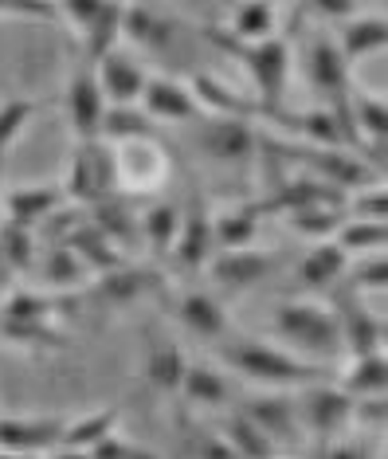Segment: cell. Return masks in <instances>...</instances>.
Returning <instances> with one entry per match:
<instances>
[{"label":"cell","instance_id":"ba28073f","mask_svg":"<svg viewBox=\"0 0 388 459\" xmlns=\"http://www.w3.org/2000/svg\"><path fill=\"white\" fill-rule=\"evenodd\" d=\"M282 259L271 252H255V247H239V252H216L208 259V279L216 287L232 290V295H247L259 283H267L271 275H279Z\"/></svg>","mask_w":388,"mask_h":459},{"label":"cell","instance_id":"ee69618b","mask_svg":"<svg viewBox=\"0 0 388 459\" xmlns=\"http://www.w3.org/2000/svg\"><path fill=\"white\" fill-rule=\"evenodd\" d=\"M365 4H333V0H318V4H310V13H318L322 20H330V24H345V20H353L361 13Z\"/></svg>","mask_w":388,"mask_h":459},{"label":"cell","instance_id":"7402d4cb","mask_svg":"<svg viewBox=\"0 0 388 459\" xmlns=\"http://www.w3.org/2000/svg\"><path fill=\"white\" fill-rule=\"evenodd\" d=\"M259 221H263V204L255 201H232L212 212V239L216 252H239L251 247L259 236Z\"/></svg>","mask_w":388,"mask_h":459},{"label":"cell","instance_id":"ac0fdd59","mask_svg":"<svg viewBox=\"0 0 388 459\" xmlns=\"http://www.w3.org/2000/svg\"><path fill=\"white\" fill-rule=\"evenodd\" d=\"M185 369H188V358L185 350L177 346L173 338L157 330H145V350H142V373H145V385L153 393H177L185 381Z\"/></svg>","mask_w":388,"mask_h":459},{"label":"cell","instance_id":"8d00e7d4","mask_svg":"<svg viewBox=\"0 0 388 459\" xmlns=\"http://www.w3.org/2000/svg\"><path fill=\"white\" fill-rule=\"evenodd\" d=\"M345 279H349V290H353V295H365V290H384V283H388V264H384V255L349 259V271H345Z\"/></svg>","mask_w":388,"mask_h":459},{"label":"cell","instance_id":"44dd1931","mask_svg":"<svg viewBox=\"0 0 388 459\" xmlns=\"http://www.w3.org/2000/svg\"><path fill=\"white\" fill-rule=\"evenodd\" d=\"M165 287V275L157 267H145V264H134V259H125L114 271L94 279V290H99L107 302L114 307H125V302H138L145 295H153V290Z\"/></svg>","mask_w":388,"mask_h":459},{"label":"cell","instance_id":"2e32d148","mask_svg":"<svg viewBox=\"0 0 388 459\" xmlns=\"http://www.w3.org/2000/svg\"><path fill=\"white\" fill-rule=\"evenodd\" d=\"M91 67H94V82H99L102 102H107V107H138L142 102V91H145L150 71H145L130 51L118 48V51H110L107 59L91 64Z\"/></svg>","mask_w":388,"mask_h":459},{"label":"cell","instance_id":"6da1fadb","mask_svg":"<svg viewBox=\"0 0 388 459\" xmlns=\"http://www.w3.org/2000/svg\"><path fill=\"white\" fill-rule=\"evenodd\" d=\"M216 358L224 361V373H239V377L259 385L263 393H298L306 385L330 381V369L295 358V353L275 346L271 338H236L228 346H220Z\"/></svg>","mask_w":388,"mask_h":459},{"label":"cell","instance_id":"d4e9b609","mask_svg":"<svg viewBox=\"0 0 388 459\" xmlns=\"http://www.w3.org/2000/svg\"><path fill=\"white\" fill-rule=\"evenodd\" d=\"M232 44H263V39L282 36V8L275 4H239L228 13V24L220 28Z\"/></svg>","mask_w":388,"mask_h":459},{"label":"cell","instance_id":"f35d334b","mask_svg":"<svg viewBox=\"0 0 388 459\" xmlns=\"http://www.w3.org/2000/svg\"><path fill=\"white\" fill-rule=\"evenodd\" d=\"M99 13H102V4H94V0H75V4L51 8V20H63V24L71 28V36L82 39V36H87V28L99 20Z\"/></svg>","mask_w":388,"mask_h":459},{"label":"cell","instance_id":"9a60e30c","mask_svg":"<svg viewBox=\"0 0 388 459\" xmlns=\"http://www.w3.org/2000/svg\"><path fill=\"white\" fill-rule=\"evenodd\" d=\"M201 150L220 165H251L259 150V130L244 118H208L201 130Z\"/></svg>","mask_w":388,"mask_h":459},{"label":"cell","instance_id":"d6a6232c","mask_svg":"<svg viewBox=\"0 0 388 459\" xmlns=\"http://www.w3.org/2000/svg\"><path fill=\"white\" fill-rule=\"evenodd\" d=\"M333 244H338L349 259L384 255L388 228H384V221H345V224L338 228V236H333Z\"/></svg>","mask_w":388,"mask_h":459},{"label":"cell","instance_id":"3957f363","mask_svg":"<svg viewBox=\"0 0 388 459\" xmlns=\"http://www.w3.org/2000/svg\"><path fill=\"white\" fill-rule=\"evenodd\" d=\"M63 196L67 204L79 208H94L107 196L118 193V173H114V145H107L102 138L94 142H75L67 161V173H63Z\"/></svg>","mask_w":388,"mask_h":459},{"label":"cell","instance_id":"8992f818","mask_svg":"<svg viewBox=\"0 0 388 459\" xmlns=\"http://www.w3.org/2000/svg\"><path fill=\"white\" fill-rule=\"evenodd\" d=\"M295 409H298L302 436H314V440L330 444V440H338V436H345V428H349L353 401L333 381H318V385H306V389L295 393Z\"/></svg>","mask_w":388,"mask_h":459},{"label":"cell","instance_id":"f546056e","mask_svg":"<svg viewBox=\"0 0 388 459\" xmlns=\"http://www.w3.org/2000/svg\"><path fill=\"white\" fill-rule=\"evenodd\" d=\"M216 432L224 436L228 447H232L239 459H275V455H282L279 447L271 444L267 436L247 420V416H239L236 409L228 412V416H220V420H216Z\"/></svg>","mask_w":388,"mask_h":459},{"label":"cell","instance_id":"d6986e66","mask_svg":"<svg viewBox=\"0 0 388 459\" xmlns=\"http://www.w3.org/2000/svg\"><path fill=\"white\" fill-rule=\"evenodd\" d=\"M177 393H181L188 404L204 409V412H220V409H228V404L239 401L232 373H224L220 365H204V361H188L185 381H181Z\"/></svg>","mask_w":388,"mask_h":459},{"label":"cell","instance_id":"e575fe53","mask_svg":"<svg viewBox=\"0 0 388 459\" xmlns=\"http://www.w3.org/2000/svg\"><path fill=\"white\" fill-rule=\"evenodd\" d=\"M39 279H44V287L39 290H71V287H82L91 279V271L79 264V255L71 252L67 244L51 247L44 255V267H39Z\"/></svg>","mask_w":388,"mask_h":459},{"label":"cell","instance_id":"f6af8a7d","mask_svg":"<svg viewBox=\"0 0 388 459\" xmlns=\"http://www.w3.org/2000/svg\"><path fill=\"white\" fill-rule=\"evenodd\" d=\"M47 459H91V452H79V447H56Z\"/></svg>","mask_w":388,"mask_h":459},{"label":"cell","instance_id":"7dc6e473","mask_svg":"<svg viewBox=\"0 0 388 459\" xmlns=\"http://www.w3.org/2000/svg\"><path fill=\"white\" fill-rule=\"evenodd\" d=\"M0 196H4V181H0Z\"/></svg>","mask_w":388,"mask_h":459},{"label":"cell","instance_id":"1f68e13d","mask_svg":"<svg viewBox=\"0 0 388 459\" xmlns=\"http://www.w3.org/2000/svg\"><path fill=\"white\" fill-rule=\"evenodd\" d=\"M290 228H295L298 236L314 239V244H322V239H333L338 236V228L345 224V204L338 201H322V204H302V208H290Z\"/></svg>","mask_w":388,"mask_h":459},{"label":"cell","instance_id":"b9f144b4","mask_svg":"<svg viewBox=\"0 0 388 459\" xmlns=\"http://www.w3.org/2000/svg\"><path fill=\"white\" fill-rule=\"evenodd\" d=\"M196 455H201V459H239L216 428H204V432L196 436Z\"/></svg>","mask_w":388,"mask_h":459},{"label":"cell","instance_id":"5b68a950","mask_svg":"<svg viewBox=\"0 0 388 459\" xmlns=\"http://www.w3.org/2000/svg\"><path fill=\"white\" fill-rule=\"evenodd\" d=\"M302 67H306L310 91L326 99V110L345 118L349 99H353V75H349V64L341 59L338 44H333V36H326V32L314 36L306 44V56H302ZM345 126H349V118H345Z\"/></svg>","mask_w":388,"mask_h":459},{"label":"cell","instance_id":"cb8c5ba5","mask_svg":"<svg viewBox=\"0 0 388 459\" xmlns=\"http://www.w3.org/2000/svg\"><path fill=\"white\" fill-rule=\"evenodd\" d=\"M122 39L145 51H165L177 39V20L165 8H122Z\"/></svg>","mask_w":388,"mask_h":459},{"label":"cell","instance_id":"83f0119b","mask_svg":"<svg viewBox=\"0 0 388 459\" xmlns=\"http://www.w3.org/2000/svg\"><path fill=\"white\" fill-rule=\"evenodd\" d=\"M114 432H118V404H102V409L71 416L67 428H63V444L59 447H79V452H91L94 444H102Z\"/></svg>","mask_w":388,"mask_h":459},{"label":"cell","instance_id":"c3c4849f","mask_svg":"<svg viewBox=\"0 0 388 459\" xmlns=\"http://www.w3.org/2000/svg\"><path fill=\"white\" fill-rule=\"evenodd\" d=\"M275 459H290V455H275Z\"/></svg>","mask_w":388,"mask_h":459},{"label":"cell","instance_id":"d590c367","mask_svg":"<svg viewBox=\"0 0 388 459\" xmlns=\"http://www.w3.org/2000/svg\"><path fill=\"white\" fill-rule=\"evenodd\" d=\"M39 110H44V102H39V99H28V95H16V99H4V102H0V181H4L8 150L16 145L20 130H24Z\"/></svg>","mask_w":388,"mask_h":459},{"label":"cell","instance_id":"4dcf8cb0","mask_svg":"<svg viewBox=\"0 0 388 459\" xmlns=\"http://www.w3.org/2000/svg\"><path fill=\"white\" fill-rule=\"evenodd\" d=\"M99 138L107 145H125V142H157V126L142 107H107L102 114Z\"/></svg>","mask_w":388,"mask_h":459},{"label":"cell","instance_id":"bcb514c9","mask_svg":"<svg viewBox=\"0 0 388 459\" xmlns=\"http://www.w3.org/2000/svg\"><path fill=\"white\" fill-rule=\"evenodd\" d=\"M0 459H39V455H13V452H0Z\"/></svg>","mask_w":388,"mask_h":459},{"label":"cell","instance_id":"603a6c76","mask_svg":"<svg viewBox=\"0 0 388 459\" xmlns=\"http://www.w3.org/2000/svg\"><path fill=\"white\" fill-rule=\"evenodd\" d=\"M177 322L193 333V338H204V342H220L228 333V315H224V302L208 290L193 287V290H181L177 295Z\"/></svg>","mask_w":388,"mask_h":459},{"label":"cell","instance_id":"277c9868","mask_svg":"<svg viewBox=\"0 0 388 459\" xmlns=\"http://www.w3.org/2000/svg\"><path fill=\"white\" fill-rule=\"evenodd\" d=\"M208 32H212V39L220 48H228L232 56L244 59L247 75H251V82H255L259 107L275 114L282 91H287V79H290V44H287V36L263 39V44H232L228 36H220V28H208Z\"/></svg>","mask_w":388,"mask_h":459},{"label":"cell","instance_id":"484cf974","mask_svg":"<svg viewBox=\"0 0 388 459\" xmlns=\"http://www.w3.org/2000/svg\"><path fill=\"white\" fill-rule=\"evenodd\" d=\"M345 271H349V255H345L333 239H322L310 252H302V259L295 264V279L302 290H322V287H333L338 279H345Z\"/></svg>","mask_w":388,"mask_h":459},{"label":"cell","instance_id":"52a82bcc","mask_svg":"<svg viewBox=\"0 0 388 459\" xmlns=\"http://www.w3.org/2000/svg\"><path fill=\"white\" fill-rule=\"evenodd\" d=\"M236 412L247 416L259 432L267 436L271 444L279 447H290L302 440V428H298V409H295V393H251L244 401H236Z\"/></svg>","mask_w":388,"mask_h":459},{"label":"cell","instance_id":"4316f807","mask_svg":"<svg viewBox=\"0 0 388 459\" xmlns=\"http://www.w3.org/2000/svg\"><path fill=\"white\" fill-rule=\"evenodd\" d=\"M177 224H181V204L173 201H153L138 212V244H145L153 255H169Z\"/></svg>","mask_w":388,"mask_h":459},{"label":"cell","instance_id":"e0dca14e","mask_svg":"<svg viewBox=\"0 0 388 459\" xmlns=\"http://www.w3.org/2000/svg\"><path fill=\"white\" fill-rule=\"evenodd\" d=\"M138 107L150 114V122H193L201 118V102H196L188 79H177V75H150L145 79V91H142V102Z\"/></svg>","mask_w":388,"mask_h":459},{"label":"cell","instance_id":"4fadbf2b","mask_svg":"<svg viewBox=\"0 0 388 459\" xmlns=\"http://www.w3.org/2000/svg\"><path fill=\"white\" fill-rule=\"evenodd\" d=\"M114 173H118V189L125 193H153L169 173V158L157 142H125L114 145Z\"/></svg>","mask_w":388,"mask_h":459},{"label":"cell","instance_id":"7a4b0ae2","mask_svg":"<svg viewBox=\"0 0 388 459\" xmlns=\"http://www.w3.org/2000/svg\"><path fill=\"white\" fill-rule=\"evenodd\" d=\"M271 342L290 350L295 358L330 369L341 358V333H338V315L330 302L318 299H282L271 310Z\"/></svg>","mask_w":388,"mask_h":459},{"label":"cell","instance_id":"8fae6325","mask_svg":"<svg viewBox=\"0 0 388 459\" xmlns=\"http://www.w3.org/2000/svg\"><path fill=\"white\" fill-rule=\"evenodd\" d=\"M63 110H67V126H71V134H75V142H94L99 138L107 102H102V91H99V82H94V67L91 64L71 67L67 91H63Z\"/></svg>","mask_w":388,"mask_h":459},{"label":"cell","instance_id":"60d3db41","mask_svg":"<svg viewBox=\"0 0 388 459\" xmlns=\"http://www.w3.org/2000/svg\"><path fill=\"white\" fill-rule=\"evenodd\" d=\"M349 424H358L365 436L376 432V428L384 424V396H361V401H353Z\"/></svg>","mask_w":388,"mask_h":459},{"label":"cell","instance_id":"74e56055","mask_svg":"<svg viewBox=\"0 0 388 459\" xmlns=\"http://www.w3.org/2000/svg\"><path fill=\"white\" fill-rule=\"evenodd\" d=\"M384 189L381 185H365L345 196V221H384Z\"/></svg>","mask_w":388,"mask_h":459},{"label":"cell","instance_id":"ab89813d","mask_svg":"<svg viewBox=\"0 0 388 459\" xmlns=\"http://www.w3.org/2000/svg\"><path fill=\"white\" fill-rule=\"evenodd\" d=\"M91 459H157V455L145 452V447H138L134 440H125L122 432H114V436H107L102 444L91 447Z\"/></svg>","mask_w":388,"mask_h":459},{"label":"cell","instance_id":"836d02e7","mask_svg":"<svg viewBox=\"0 0 388 459\" xmlns=\"http://www.w3.org/2000/svg\"><path fill=\"white\" fill-rule=\"evenodd\" d=\"M82 51H87V64H99L110 51H118L122 44V4H102L99 20L87 28V36L79 39Z\"/></svg>","mask_w":388,"mask_h":459},{"label":"cell","instance_id":"7c38bea8","mask_svg":"<svg viewBox=\"0 0 388 459\" xmlns=\"http://www.w3.org/2000/svg\"><path fill=\"white\" fill-rule=\"evenodd\" d=\"M67 416H0V452L47 459L63 444Z\"/></svg>","mask_w":388,"mask_h":459},{"label":"cell","instance_id":"9c48e42d","mask_svg":"<svg viewBox=\"0 0 388 459\" xmlns=\"http://www.w3.org/2000/svg\"><path fill=\"white\" fill-rule=\"evenodd\" d=\"M338 315V333H341V353L349 358H365V353H384V322L365 307V295H353L349 287L330 302Z\"/></svg>","mask_w":388,"mask_h":459},{"label":"cell","instance_id":"5bb4252c","mask_svg":"<svg viewBox=\"0 0 388 459\" xmlns=\"http://www.w3.org/2000/svg\"><path fill=\"white\" fill-rule=\"evenodd\" d=\"M63 204H67V196H63L59 181L16 185V189H8L4 196H0V221L13 224V228H24V232L36 236V228Z\"/></svg>","mask_w":388,"mask_h":459},{"label":"cell","instance_id":"ffe728a7","mask_svg":"<svg viewBox=\"0 0 388 459\" xmlns=\"http://www.w3.org/2000/svg\"><path fill=\"white\" fill-rule=\"evenodd\" d=\"M338 51L345 64H361V59L376 56V51H384L388 44V20H384V8H361L353 20H345L338 28Z\"/></svg>","mask_w":388,"mask_h":459},{"label":"cell","instance_id":"f1b7e54d","mask_svg":"<svg viewBox=\"0 0 388 459\" xmlns=\"http://www.w3.org/2000/svg\"><path fill=\"white\" fill-rule=\"evenodd\" d=\"M384 385H388L384 353H365V358H349V365L341 369L338 389L349 401H361V396H384Z\"/></svg>","mask_w":388,"mask_h":459},{"label":"cell","instance_id":"30bf717a","mask_svg":"<svg viewBox=\"0 0 388 459\" xmlns=\"http://www.w3.org/2000/svg\"><path fill=\"white\" fill-rule=\"evenodd\" d=\"M216 255V239H212V212L204 208L201 196H193L181 208V224H177V239L169 259L185 275H196V271L208 267V259Z\"/></svg>","mask_w":388,"mask_h":459},{"label":"cell","instance_id":"7bdbcfd3","mask_svg":"<svg viewBox=\"0 0 388 459\" xmlns=\"http://www.w3.org/2000/svg\"><path fill=\"white\" fill-rule=\"evenodd\" d=\"M369 440V436H365ZM365 440H345V436H338V440H330L326 447V459H373V444Z\"/></svg>","mask_w":388,"mask_h":459}]
</instances>
